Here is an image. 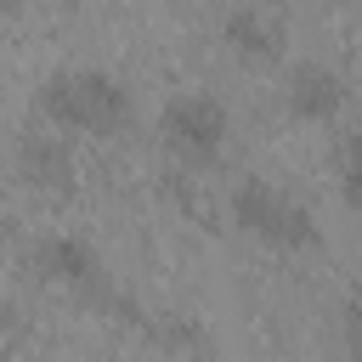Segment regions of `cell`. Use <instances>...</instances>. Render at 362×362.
<instances>
[{"label":"cell","mask_w":362,"mask_h":362,"mask_svg":"<svg viewBox=\"0 0 362 362\" xmlns=\"http://www.w3.org/2000/svg\"><path fill=\"white\" fill-rule=\"evenodd\" d=\"M17 175L28 181V187H40V192H57V198H68L74 192V147L62 141V136H23L17 141Z\"/></svg>","instance_id":"cell-5"},{"label":"cell","mask_w":362,"mask_h":362,"mask_svg":"<svg viewBox=\"0 0 362 362\" xmlns=\"http://www.w3.org/2000/svg\"><path fill=\"white\" fill-rule=\"evenodd\" d=\"M221 40H226L238 57H249V62H272V57L283 51V34H277V23H272L260 6L226 11V17H221Z\"/></svg>","instance_id":"cell-7"},{"label":"cell","mask_w":362,"mask_h":362,"mask_svg":"<svg viewBox=\"0 0 362 362\" xmlns=\"http://www.w3.org/2000/svg\"><path fill=\"white\" fill-rule=\"evenodd\" d=\"M232 221H238L249 238H260V243H272V249H288V255H300V249L317 243L311 209H305L300 198L277 192L272 181H238V187H232Z\"/></svg>","instance_id":"cell-2"},{"label":"cell","mask_w":362,"mask_h":362,"mask_svg":"<svg viewBox=\"0 0 362 362\" xmlns=\"http://www.w3.org/2000/svg\"><path fill=\"white\" fill-rule=\"evenodd\" d=\"M34 107L57 130H79V136H119L130 124V113H136L124 79H113L102 68H57L40 85Z\"/></svg>","instance_id":"cell-1"},{"label":"cell","mask_w":362,"mask_h":362,"mask_svg":"<svg viewBox=\"0 0 362 362\" xmlns=\"http://www.w3.org/2000/svg\"><path fill=\"white\" fill-rule=\"evenodd\" d=\"M345 339H351V351H362V288L345 300Z\"/></svg>","instance_id":"cell-9"},{"label":"cell","mask_w":362,"mask_h":362,"mask_svg":"<svg viewBox=\"0 0 362 362\" xmlns=\"http://www.w3.org/2000/svg\"><path fill=\"white\" fill-rule=\"evenodd\" d=\"M34 272H40L45 283H62V288H79V294H90V288L102 283L96 249H90L85 238H68V232H57V238H45V243L34 249Z\"/></svg>","instance_id":"cell-4"},{"label":"cell","mask_w":362,"mask_h":362,"mask_svg":"<svg viewBox=\"0 0 362 362\" xmlns=\"http://www.w3.org/2000/svg\"><path fill=\"white\" fill-rule=\"evenodd\" d=\"M288 113L294 119H305V124H328L339 107H345V79L334 74V68H322V62H300L294 74H288Z\"/></svg>","instance_id":"cell-6"},{"label":"cell","mask_w":362,"mask_h":362,"mask_svg":"<svg viewBox=\"0 0 362 362\" xmlns=\"http://www.w3.org/2000/svg\"><path fill=\"white\" fill-rule=\"evenodd\" d=\"M339 192L351 209H362V130L345 136V170H339Z\"/></svg>","instance_id":"cell-8"},{"label":"cell","mask_w":362,"mask_h":362,"mask_svg":"<svg viewBox=\"0 0 362 362\" xmlns=\"http://www.w3.org/2000/svg\"><path fill=\"white\" fill-rule=\"evenodd\" d=\"M0 11H17V0H0Z\"/></svg>","instance_id":"cell-10"},{"label":"cell","mask_w":362,"mask_h":362,"mask_svg":"<svg viewBox=\"0 0 362 362\" xmlns=\"http://www.w3.org/2000/svg\"><path fill=\"white\" fill-rule=\"evenodd\" d=\"M226 136H232V119H226V107H221L215 96H204V90L170 96L164 113H158V141H164L181 164H215L221 147H226Z\"/></svg>","instance_id":"cell-3"}]
</instances>
